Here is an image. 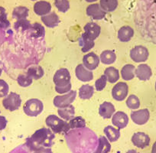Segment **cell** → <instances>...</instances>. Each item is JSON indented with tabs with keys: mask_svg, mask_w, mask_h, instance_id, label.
<instances>
[{
	"mask_svg": "<svg viewBox=\"0 0 156 153\" xmlns=\"http://www.w3.org/2000/svg\"><path fill=\"white\" fill-rule=\"evenodd\" d=\"M55 133L47 128H41L37 130L31 137L26 139L25 145L31 151L40 148H51L53 145Z\"/></svg>",
	"mask_w": 156,
	"mask_h": 153,
	"instance_id": "1",
	"label": "cell"
},
{
	"mask_svg": "<svg viewBox=\"0 0 156 153\" xmlns=\"http://www.w3.org/2000/svg\"><path fill=\"white\" fill-rule=\"evenodd\" d=\"M48 127L51 128L54 133H67L70 128L67 121L61 119L56 115H50L45 119Z\"/></svg>",
	"mask_w": 156,
	"mask_h": 153,
	"instance_id": "2",
	"label": "cell"
},
{
	"mask_svg": "<svg viewBox=\"0 0 156 153\" xmlns=\"http://www.w3.org/2000/svg\"><path fill=\"white\" fill-rule=\"evenodd\" d=\"M44 109L43 103L38 99H30L24 104V112L28 116H37L42 112Z\"/></svg>",
	"mask_w": 156,
	"mask_h": 153,
	"instance_id": "3",
	"label": "cell"
},
{
	"mask_svg": "<svg viewBox=\"0 0 156 153\" xmlns=\"http://www.w3.org/2000/svg\"><path fill=\"white\" fill-rule=\"evenodd\" d=\"M70 79L71 76L69 70L66 68H60L54 75L53 82L55 84V87H66L71 84Z\"/></svg>",
	"mask_w": 156,
	"mask_h": 153,
	"instance_id": "4",
	"label": "cell"
},
{
	"mask_svg": "<svg viewBox=\"0 0 156 153\" xmlns=\"http://www.w3.org/2000/svg\"><path fill=\"white\" fill-rule=\"evenodd\" d=\"M76 97V91H70V92L64 94V95H58L54 98L53 103L57 108L61 109V108L67 107L72 104L75 100Z\"/></svg>",
	"mask_w": 156,
	"mask_h": 153,
	"instance_id": "5",
	"label": "cell"
},
{
	"mask_svg": "<svg viewBox=\"0 0 156 153\" xmlns=\"http://www.w3.org/2000/svg\"><path fill=\"white\" fill-rule=\"evenodd\" d=\"M21 104L22 99L20 95L14 92H11L2 100V106L5 109H8L11 112L19 109Z\"/></svg>",
	"mask_w": 156,
	"mask_h": 153,
	"instance_id": "6",
	"label": "cell"
},
{
	"mask_svg": "<svg viewBox=\"0 0 156 153\" xmlns=\"http://www.w3.org/2000/svg\"><path fill=\"white\" fill-rule=\"evenodd\" d=\"M148 50L146 47L142 45L135 46L130 51V58L136 63L145 62L148 58Z\"/></svg>",
	"mask_w": 156,
	"mask_h": 153,
	"instance_id": "7",
	"label": "cell"
},
{
	"mask_svg": "<svg viewBox=\"0 0 156 153\" xmlns=\"http://www.w3.org/2000/svg\"><path fill=\"white\" fill-rule=\"evenodd\" d=\"M129 93V87L125 82H119L112 87V97L116 101H123Z\"/></svg>",
	"mask_w": 156,
	"mask_h": 153,
	"instance_id": "8",
	"label": "cell"
},
{
	"mask_svg": "<svg viewBox=\"0 0 156 153\" xmlns=\"http://www.w3.org/2000/svg\"><path fill=\"white\" fill-rule=\"evenodd\" d=\"M150 137L146 133L142 132L135 133L132 136V142L136 147L139 148H145L150 144Z\"/></svg>",
	"mask_w": 156,
	"mask_h": 153,
	"instance_id": "9",
	"label": "cell"
},
{
	"mask_svg": "<svg viewBox=\"0 0 156 153\" xmlns=\"http://www.w3.org/2000/svg\"><path fill=\"white\" fill-rule=\"evenodd\" d=\"M83 29H84V32L82 34L93 41L97 39L101 32L100 26L95 22H89L86 24Z\"/></svg>",
	"mask_w": 156,
	"mask_h": 153,
	"instance_id": "10",
	"label": "cell"
},
{
	"mask_svg": "<svg viewBox=\"0 0 156 153\" xmlns=\"http://www.w3.org/2000/svg\"><path fill=\"white\" fill-rule=\"evenodd\" d=\"M130 116L133 123L141 126L148 122L150 117V112L148 109H142L132 112Z\"/></svg>",
	"mask_w": 156,
	"mask_h": 153,
	"instance_id": "11",
	"label": "cell"
},
{
	"mask_svg": "<svg viewBox=\"0 0 156 153\" xmlns=\"http://www.w3.org/2000/svg\"><path fill=\"white\" fill-rule=\"evenodd\" d=\"M75 73L78 80L83 82H89L94 79V73L92 70H88L83 64H78L75 69Z\"/></svg>",
	"mask_w": 156,
	"mask_h": 153,
	"instance_id": "12",
	"label": "cell"
},
{
	"mask_svg": "<svg viewBox=\"0 0 156 153\" xmlns=\"http://www.w3.org/2000/svg\"><path fill=\"white\" fill-rule=\"evenodd\" d=\"M87 15L94 20H101L106 16V12L102 9L100 4L94 3L88 5L87 8Z\"/></svg>",
	"mask_w": 156,
	"mask_h": 153,
	"instance_id": "13",
	"label": "cell"
},
{
	"mask_svg": "<svg viewBox=\"0 0 156 153\" xmlns=\"http://www.w3.org/2000/svg\"><path fill=\"white\" fill-rule=\"evenodd\" d=\"M112 123L119 130L124 129L129 123V117L127 114L122 111L115 112L112 118Z\"/></svg>",
	"mask_w": 156,
	"mask_h": 153,
	"instance_id": "14",
	"label": "cell"
},
{
	"mask_svg": "<svg viewBox=\"0 0 156 153\" xmlns=\"http://www.w3.org/2000/svg\"><path fill=\"white\" fill-rule=\"evenodd\" d=\"M100 64V58L94 52H90L83 58V64L90 70H94Z\"/></svg>",
	"mask_w": 156,
	"mask_h": 153,
	"instance_id": "15",
	"label": "cell"
},
{
	"mask_svg": "<svg viewBox=\"0 0 156 153\" xmlns=\"http://www.w3.org/2000/svg\"><path fill=\"white\" fill-rule=\"evenodd\" d=\"M135 74L139 80L145 81L151 78V76H152V71L151 68L148 64H139L137 68L135 70Z\"/></svg>",
	"mask_w": 156,
	"mask_h": 153,
	"instance_id": "16",
	"label": "cell"
},
{
	"mask_svg": "<svg viewBox=\"0 0 156 153\" xmlns=\"http://www.w3.org/2000/svg\"><path fill=\"white\" fill-rule=\"evenodd\" d=\"M34 12L39 16H44L50 13L51 10V5L47 1H38L34 5Z\"/></svg>",
	"mask_w": 156,
	"mask_h": 153,
	"instance_id": "17",
	"label": "cell"
},
{
	"mask_svg": "<svg viewBox=\"0 0 156 153\" xmlns=\"http://www.w3.org/2000/svg\"><path fill=\"white\" fill-rule=\"evenodd\" d=\"M115 109L110 102H103L99 108V114L103 119H109L115 113Z\"/></svg>",
	"mask_w": 156,
	"mask_h": 153,
	"instance_id": "18",
	"label": "cell"
},
{
	"mask_svg": "<svg viewBox=\"0 0 156 153\" xmlns=\"http://www.w3.org/2000/svg\"><path fill=\"white\" fill-rule=\"evenodd\" d=\"M134 36V30L129 25L122 26L118 31V38L122 42H128Z\"/></svg>",
	"mask_w": 156,
	"mask_h": 153,
	"instance_id": "19",
	"label": "cell"
},
{
	"mask_svg": "<svg viewBox=\"0 0 156 153\" xmlns=\"http://www.w3.org/2000/svg\"><path fill=\"white\" fill-rule=\"evenodd\" d=\"M41 20L48 28H53L58 26L60 23V19L55 12H50L49 14L41 16Z\"/></svg>",
	"mask_w": 156,
	"mask_h": 153,
	"instance_id": "20",
	"label": "cell"
},
{
	"mask_svg": "<svg viewBox=\"0 0 156 153\" xmlns=\"http://www.w3.org/2000/svg\"><path fill=\"white\" fill-rule=\"evenodd\" d=\"M26 74L29 76L31 78L34 79V80H39V79H41L44 76V72L41 66L34 64V65L30 66L27 69Z\"/></svg>",
	"mask_w": 156,
	"mask_h": 153,
	"instance_id": "21",
	"label": "cell"
},
{
	"mask_svg": "<svg viewBox=\"0 0 156 153\" xmlns=\"http://www.w3.org/2000/svg\"><path fill=\"white\" fill-rule=\"evenodd\" d=\"M111 150V145L107 138L105 136H100L98 139V144L94 153H109Z\"/></svg>",
	"mask_w": 156,
	"mask_h": 153,
	"instance_id": "22",
	"label": "cell"
},
{
	"mask_svg": "<svg viewBox=\"0 0 156 153\" xmlns=\"http://www.w3.org/2000/svg\"><path fill=\"white\" fill-rule=\"evenodd\" d=\"M58 113L61 119L65 121H70L74 117L75 108L73 105H70L67 107L58 109Z\"/></svg>",
	"mask_w": 156,
	"mask_h": 153,
	"instance_id": "23",
	"label": "cell"
},
{
	"mask_svg": "<svg viewBox=\"0 0 156 153\" xmlns=\"http://www.w3.org/2000/svg\"><path fill=\"white\" fill-rule=\"evenodd\" d=\"M28 32V34H29V35L31 37L36 39V38H38V37H44V34H45V30H44V28L41 24L35 22V23L31 25V28H29Z\"/></svg>",
	"mask_w": 156,
	"mask_h": 153,
	"instance_id": "24",
	"label": "cell"
},
{
	"mask_svg": "<svg viewBox=\"0 0 156 153\" xmlns=\"http://www.w3.org/2000/svg\"><path fill=\"white\" fill-rule=\"evenodd\" d=\"M103 133L110 142H116L120 137V132L119 129L114 128L112 126H107L103 130Z\"/></svg>",
	"mask_w": 156,
	"mask_h": 153,
	"instance_id": "25",
	"label": "cell"
},
{
	"mask_svg": "<svg viewBox=\"0 0 156 153\" xmlns=\"http://www.w3.org/2000/svg\"><path fill=\"white\" fill-rule=\"evenodd\" d=\"M136 67L133 64H126L121 70V76L124 80H131L135 77Z\"/></svg>",
	"mask_w": 156,
	"mask_h": 153,
	"instance_id": "26",
	"label": "cell"
},
{
	"mask_svg": "<svg viewBox=\"0 0 156 153\" xmlns=\"http://www.w3.org/2000/svg\"><path fill=\"white\" fill-rule=\"evenodd\" d=\"M94 94V87L89 84H84L79 89L78 95L81 100H90Z\"/></svg>",
	"mask_w": 156,
	"mask_h": 153,
	"instance_id": "27",
	"label": "cell"
},
{
	"mask_svg": "<svg viewBox=\"0 0 156 153\" xmlns=\"http://www.w3.org/2000/svg\"><path fill=\"white\" fill-rule=\"evenodd\" d=\"M100 60L103 64L109 65V64H113L116 60V55L115 52L112 51L106 50L101 53L100 56Z\"/></svg>",
	"mask_w": 156,
	"mask_h": 153,
	"instance_id": "28",
	"label": "cell"
},
{
	"mask_svg": "<svg viewBox=\"0 0 156 153\" xmlns=\"http://www.w3.org/2000/svg\"><path fill=\"white\" fill-rule=\"evenodd\" d=\"M104 75L107 77V80L109 83L114 84L118 81L119 79V70L114 67H109L104 70Z\"/></svg>",
	"mask_w": 156,
	"mask_h": 153,
	"instance_id": "29",
	"label": "cell"
},
{
	"mask_svg": "<svg viewBox=\"0 0 156 153\" xmlns=\"http://www.w3.org/2000/svg\"><path fill=\"white\" fill-rule=\"evenodd\" d=\"M100 5L106 12H111L116 9L118 0H100Z\"/></svg>",
	"mask_w": 156,
	"mask_h": 153,
	"instance_id": "30",
	"label": "cell"
},
{
	"mask_svg": "<svg viewBox=\"0 0 156 153\" xmlns=\"http://www.w3.org/2000/svg\"><path fill=\"white\" fill-rule=\"evenodd\" d=\"M29 14V9L25 6H18L12 12V18L17 20L25 19Z\"/></svg>",
	"mask_w": 156,
	"mask_h": 153,
	"instance_id": "31",
	"label": "cell"
},
{
	"mask_svg": "<svg viewBox=\"0 0 156 153\" xmlns=\"http://www.w3.org/2000/svg\"><path fill=\"white\" fill-rule=\"evenodd\" d=\"M79 44L81 47L82 52L84 53V52H88L90 49H92L95 45V42L94 41L89 39L82 34L81 37L79 40Z\"/></svg>",
	"mask_w": 156,
	"mask_h": 153,
	"instance_id": "32",
	"label": "cell"
},
{
	"mask_svg": "<svg viewBox=\"0 0 156 153\" xmlns=\"http://www.w3.org/2000/svg\"><path fill=\"white\" fill-rule=\"evenodd\" d=\"M31 24L30 22L27 19H20V20H17V22H15L14 24V28L16 31H28L29 28H31Z\"/></svg>",
	"mask_w": 156,
	"mask_h": 153,
	"instance_id": "33",
	"label": "cell"
},
{
	"mask_svg": "<svg viewBox=\"0 0 156 153\" xmlns=\"http://www.w3.org/2000/svg\"><path fill=\"white\" fill-rule=\"evenodd\" d=\"M69 126L70 128L73 130V129H80L86 127V121L81 116H76L73 117V119L69 121Z\"/></svg>",
	"mask_w": 156,
	"mask_h": 153,
	"instance_id": "34",
	"label": "cell"
},
{
	"mask_svg": "<svg viewBox=\"0 0 156 153\" xmlns=\"http://www.w3.org/2000/svg\"><path fill=\"white\" fill-rule=\"evenodd\" d=\"M10 27V22L7 19V13L3 7L0 6V29H7Z\"/></svg>",
	"mask_w": 156,
	"mask_h": 153,
	"instance_id": "35",
	"label": "cell"
},
{
	"mask_svg": "<svg viewBox=\"0 0 156 153\" xmlns=\"http://www.w3.org/2000/svg\"><path fill=\"white\" fill-rule=\"evenodd\" d=\"M33 79L27 74H19L17 77V83L22 87H27L32 84Z\"/></svg>",
	"mask_w": 156,
	"mask_h": 153,
	"instance_id": "36",
	"label": "cell"
},
{
	"mask_svg": "<svg viewBox=\"0 0 156 153\" xmlns=\"http://www.w3.org/2000/svg\"><path fill=\"white\" fill-rule=\"evenodd\" d=\"M126 106L129 109H136L140 106V100L136 95L132 94V95L129 96V97L127 98Z\"/></svg>",
	"mask_w": 156,
	"mask_h": 153,
	"instance_id": "37",
	"label": "cell"
},
{
	"mask_svg": "<svg viewBox=\"0 0 156 153\" xmlns=\"http://www.w3.org/2000/svg\"><path fill=\"white\" fill-rule=\"evenodd\" d=\"M55 5L58 11L65 13L70 9V2L68 0H55Z\"/></svg>",
	"mask_w": 156,
	"mask_h": 153,
	"instance_id": "38",
	"label": "cell"
},
{
	"mask_svg": "<svg viewBox=\"0 0 156 153\" xmlns=\"http://www.w3.org/2000/svg\"><path fill=\"white\" fill-rule=\"evenodd\" d=\"M106 83H107V77L106 75H102L98 80H96L95 82V87L97 91H102L106 87Z\"/></svg>",
	"mask_w": 156,
	"mask_h": 153,
	"instance_id": "39",
	"label": "cell"
},
{
	"mask_svg": "<svg viewBox=\"0 0 156 153\" xmlns=\"http://www.w3.org/2000/svg\"><path fill=\"white\" fill-rule=\"evenodd\" d=\"M9 87L4 80H0V98L5 97L9 94Z\"/></svg>",
	"mask_w": 156,
	"mask_h": 153,
	"instance_id": "40",
	"label": "cell"
},
{
	"mask_svg": "<svg viewBox=\"0 0 156 153\" xmlns=\"http://www.w3.org/2000/svg\"><path fill=\"white\" fill-rule=\"evenodd\" d=\"M7 123H8V121L5 116H0V130H3L4 129H5Z\"/></svg>",
	"mask_w": 156,
	"mask_h": 153,
	"instance_id": "41",
	"label": "cell"
},
{
	"mask_svg": "<svg viewBox=\"0 0 156 153\" xmlns=\"http://www.w3.org/2000/svg\"><path fill=\"white\" fill-rule=\"evenodd\" d=\"M34 153H53L51 148H40L34 151Z\"/></svg>",
	"mask_w": 156,
	"mask_h": 153,
	"instance_id": "42",
	"label": "cell"
},
{
	"mask_svg": "<svg viewBox=\"0 0 156 153\" xmlns=\"http://www.w3.org/2000/svg\"><path fill=\"white\" fill-rule=\"evenodd\" d=\"M10 153H27V152L24 149H21V147H19V148L14 149Z\"/></svg>",
	"mask_w": 156,
	"mask_h": 153,
	"instance_id": "43",
	"label": "cell"
},
{
	"mask_svg": "<svg viewBox=\"0 0 156 153\" xmlns=\"http://www.w3.org/2000/svg\"><path fill=\"white\" fill-rule=\"evenodd\" d=\"M151 153H156V141L154 142V143L153 144Z\"/></svg>",
	"mask_w": 156,
	"mask_h": 153,
	"instance_id": "44",
	"label": "cell"
},
{
	"mask_svg": "<svg viewBox=\"0 0 156 153\" xmlns=\"http://www.w3.org/2000/svg\"><path fill=\"white\" fill-rule=\"evenodd\" d=\"M126 153H139V151H137L136 150L134 149H129L126 151Z\"/></svg>",
	"mask_w": 156,
	"mask_h": 153,
	"instance_id": "45",
	"label": "cell"
},
{
	"mask_svg": "<svg viewBox=\"0 0 156 153\" xmlns=\"http://www.w3.org/2000/svg\"><path fill=\"white\" fill-rule=\"evenodd\" d=\"M2 63L0 61V76L2 74Z\"/></svg>",
	"mask_w": 156,
	"mask_h": 153,
	"instance_id": "46",
	"label": "cell"
},
{
	"mask_svg": "<svg viewBox=\"0 0 156 153\" xmlns=\"http://www.w3.org/2000/svg\"><path fill=\"white\" fill-rule=\"evenodd\" d=\"M87 2H97V0H86Z\"/></svg>",
	"mask_w": 156,
	"mask_h": 153,
	"instance_id": "47",
	"label": "cell"
},
{
	"mask_svg": "<svg viewBox=\"0 0 156 153\" xmlns=\"http://www.w3.org/2000/svg\"><path fill=\"white\" fill-rule=\"evenodd\" d=\"M154 87H155V91H156V82H155V86H154Z\"/></svg>",
	"mask_w": 156,
	"mask_h": 153,
	"instance_id": "48",
	"label": "cell"
},
{
	"mask_svg": "<svg viewBox=\"0 0 156 153\" xmlns=\"http://www.w3.org/2000/svg\"><path fill=\"white\" fill-rule=\"evenodd\" d=\"M31 1H37V0H31Z\"/></svg>",
	"mask_w": 156,
	"mask_h": 153,
	"instance_id": "49",
	"label": "cell"
},
{
	"mask_svg": "<svg viewBox=\"0 0 156 153\" xmlns=\"http://www.w3.org/2000/svg\"><path fill=\"white\" fill-rule=\"evenodd\" d=\"M0 112H1V111H0Z\"/></svg>",
	"mask_w": 156,
	"mask_h": 153,
	"instance_id": "50",
	"label": "cell"
}]
</instances>
